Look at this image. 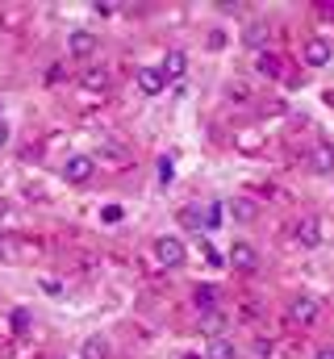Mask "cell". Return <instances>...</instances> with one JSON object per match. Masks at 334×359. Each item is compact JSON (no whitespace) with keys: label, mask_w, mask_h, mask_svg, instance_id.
Segmentation results:
<instances>
[{"label":"cell","mask_w":334,"mask_h":359,"mask_svg":"<svg viewBox=\"0 0 334 359\" xmlns=\"http://www.w3.org/2000/svg\"><path fill=\"white\" fill-rule=\"evenodd\" d=\"M92 176H96V159H92V155H72V159H63V180H67V184H88Z\"/></svg>","instance_id":"cell-1"},{"label":"cell","mask_w":334,"mask_h":359,"mask_svg":"<svg viewBox=\"0 0 334 359\" xmlns=\"http://www.w3.org/2000/svg\"><path fill=\"white\" fill-rule=\"evenodd\" d=\"M155 259H159L163 268H180V264L188 259V251H184V243H180L175 234H163V238L155 243Z\"/></svg>","instance_id":"cell-2"},{"label":"cell","mask_w":334,"mask_h":359,"mask_svg":"<svg viewBox=\"0 0 334 359\" xmlns=\"http://www.w3.org/2000/svg\"><path fill=\"white\" fill-rule=\"evenodd\" d=\"M301 59H305L309 67H326V63L334 59V50H330V42H326V38H309V42L301 46Z\"/></svg>","instance_id":"cell-3"},{"label":"cell","mask_w":334,"mask_h":359,"mask_svg":"<svg viewBox=\"0 0 334 359\" xmlns=\"http://www.w3.org/2000/svg\"><path fill=\"white\" fill-rule=\"evenodd\" d=\"M318 313H322V301H318V297H297L293 309H288V318H293L297 326H309Z\"/></svg>","instance_id":"cell-4"},{"label":"cell","mask_w":334,"mask_h":359,"mask_svg":"<svg viewBox=\"0 0 334 359\" xmlns=\"http://www.w3.org/2000/svg\"><path fill=\"white\" fill-rule=\"evenodd\" d=\"M230 264H234V271H259V255H255L250 243H234L230 247Z\"/></svg>","instance_id":"cell-5"},{"label":"cell","mask_w":334,"mask_h":359,"mask_svg":"<svg viewBox=\"0 0 334 359\" xmlns=\"http://www.w3.org/2000/svg\"><path fill=\"white\" fill-rule=\"evenodd\" d=\"M67 50H72L76 59L96 55V34H92V29H72V38H67Z\"/></svg>","instance_id":"cell-6"},{"label":"cell","mask_w":334,"mask_h":359,"mask_svg":"<svg viewBox=\"0 0 334 359\" xmlns=\"http://www.w3.org/2000/svg\"><path fill=\"white\" fill-rule=\"evenodd\" d=\"M297 243H301L305 251L318 247V243H322V222H318V217H301V222H297Z\"/></svg>","instance_id":"cell-7"},{"label":"cell","mask_w":334,"mask_h":359,"mask_svg":"<svg viewBox=\"0 0 334 359\" xmlns=\"http://www.w3.org/2000/svg\"><path fill=\"white\" fill-rule=\"evenodd\" d=\"M309 163H314V172H318V176H330V172H334V147H330V142H314Z\"/></svg>","instance_id":"cell-8"},{"label":"cell","mask_w":334,"mask_h":359,"mask_svg":"<svg viewBox=\"0 0 334 359\" xmlns=\"http://www.w3.org/2000/svg\"><path fill=\"white\" fill-rule=\"evenodd\" d=\"M138 88L147 92V96H159L167 88V76L159 67H138Z\"/></svg>","instance_id":"cell-9"},{"label":"cell","mask_w":334,"mask_h":359,"mask_svg":"<svg viewBox=\"0 0 334 359\" xmlns=\"http://www.w3.org/2000/svg\"><path fill=\"white\" fill-rule=\"evenodd\" d=\"M192 301H196V309H201V313H213V309H218V301H222V292H218L213 284H196Z\"/></svg>","instance_id":"cell-10"},{"label":"cell","mask_w":334,"mask_h":359,"mask_svg":"<svg viewBox=\"0 0 334 359\" xmlns=\"http://www.w3.org/2000/svg\"><path fill=\"white\" fill-rule=\"evenodd\" d=\"M100 159H113V163H126L130 159V147L121 138H100Z\"/></svg>","instance_id":"cell-11"},{"label":"cell","mask_w":334,"mask_h":359,"mask_svg":"<svg viewBox=\"0 0 334 359\" xmlns=\"http://www.w3.org/2000/svg\"><path fill=\"white\" fill-rule=\"evenodd\" d=\"M184 67H188L184 50H167V59H163V67H159V72H163L167 84H171V80H180V76H184Z\"/></svg>","instance_id":"cell-12"},{"label":"cell","mask_w":334,"mask_h":359,"mask_svg":"<svg viewBox=\"0 0 334 359\" xmlns=\"http://www.w3.org/2000/svg\"><path fill=\"white\" fill-rule=\"evenodd\" d=\"M80 359H109V339H100V334L84 339L80 343Z\"/></svg>","instance_id":"cell-13"},{"label":"cell","mask_w":334,"mask_h":359,"mask_svg":"<svg viewBox=\"0 0 334 359\" xmlns=\"http://www.w3.org/2000/svg\"><path fill=\"white\" fill-rule=\"evenodd\" d=\"M280 67H284V63H280V55H267V50H263V55L255 59V72H259V76H267V80H280Z\"/></svg>","instance_id":"cell-14"},{"label":"cell","mask_w":334,"mask_h":359,"mask_svg":"<svg viewBox=\"0 0 334 359\" xmlns=\"http://www.w3.org/2000/svg\"><path fill=\"white\" fill-rule=\"evenodd\" d=\"M209 359H239V351H234V343L226 334H213L209 339Z\"/></svg>","instance_id":"cell-15"},{"label":"cell","mask_w":334,"mask_h":359,"mask_svg":"<svg viewBox=\"0 0 334 359\" xmlns=\"http://www.w3.org/2000/svg\"><path fill=\"white\" fill-rule=\"evenodd\" d=\"M171 180H175V159H171V155H163V159H159V184H171Z\"/></svg>","instance_id":"cell-16"},{"label":"cell","mask_w":334,"mask_h":359,"mask_svg":"<svg viewBox=\"0 0 334 359\" xmlns=\"http://www.w3.org/2000/svg\"><path fill=\"white\" fill-rule=\"evenodd\" d=\"M243 42H247V46H255V50H259V46L267 42V29H263V25H250V29H247V38H243Z\"/></svg>","instance_id":"cell-17"},{"label":"cell","mask_w":334,"mask_h":359,"mask_svg":"<svg viewBox=\"0 0 334 359\" xmlns=\"http://www.w3.org/2000/svg\"><path fill=\"white\" fill-rule=\"evenodd\" d=\"M21 255V243L17 238H0V259H17Z\"/></svg>","instance_id":"cell-18"},{"label":"cell","mask_w":334,"mask_h":359,"mask_svg":"<svg viewBox=\"0 0 334 359\" xmlns=\"http://www.w3.org/2000/svg\"><path fill=\"white\" fill-rule=\"evenodd\" d=\"M234 217L239 222H255V205L250 201H234Z\"/></svg>","instance_id":"cell-19"},{"label":"cell","mask_w":334,"mask_h":359,"mask_svg":"<svg viewBox=\"0 0 334 359\" xmlns=\"http://www.w3.org/2000/svg\"><path fill=\"white\" fill-rule=\"evenodd\" d=\"M25 326H29V309H17L13 313V330H25Z\"/></svg>","instance_id":"cell-20"},{"label":"cell","mask_w":334,"mask_h":359,"mask_svg":"<svg viewBox=\"0 0 334 359\" xmlns=\"http://www.w3.org/2000/svg\"><path fill=\"white\" fill-rule=\"evenodd\" d=\"M209 46H213V50H222V46H226V34H222V29H213V34H209Z\"/></svg>","instance_id":"cell-21"},{"label":"cell","mask_w":334,"mask_h":359,"mask_svg":"<svg viewBox=\"0 0 334 359\" xmlns=\"http://www.w3.org/2000/svg\"><path fill=\"white\" fill-rule=\"evenodd\" d=\"M121 217H126L121 205H109V209H105V222H121Z\"/></svg>","instance_id":"cell-22"},{"label":"cell","mask_w":334,"mask_h":359,"mask_svg":"<svg viewBox=\"0 0 334 359\" xmlns=\"http://www.w3.org/2000/svg\"><path fill=\"white\" fill-rule=\"evenodd\" d=\"M201 326H205V330H218V326H222V318H218V309H213V313H205V322H201Z\"/></svg>","instance_id":"cell-23"},{"label":"cell","mask_w":334,"mask_h":359,"mask_svg":"<svg viewBox=\"0 0 334 359\" xmlns=\"http://www.w3.org/2000/svg\"><path fill=\"white\" fill-rule=\"evenodd\" d=\"M4 147H8V121L0 117V151H4Z\"/></svg>","instance_id":"cell-24"},{"label":"cell","mask_w":334,"mask_h":359,"mask_svg":"<svg viewBox=\"0 0 334 359\" xmlns=\"http://www.w3.org/2000/svg\"><path fill=\"white\" fill-rule=\"evenodd\" d=\"M314 359H334V347H322V351H318Z\"/></svg>","instance_id":"cell-25"},{"label":"cell","mask_w":334,"mask_h":359,"mask_svg":"<svg viewBox=\"0 0 334 359\" xmlns=\"http://www.w3.org/2000/svg\"><path fill=\"white\" fill-rule=\"evenodd\" d=\"M184 359H201V355H184Z\"/></svg>","instance_id":"cell-26"}]
</instances>
